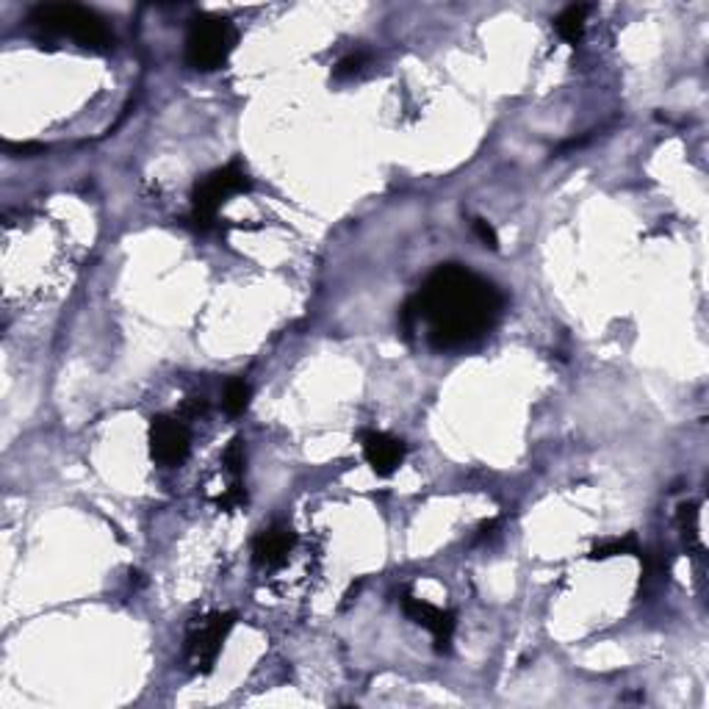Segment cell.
<instances>
[{
	"label": "cell",
	"instance_id": "7a4b0ae2",
	"mask_svg": "<svg viewBox=\"0 0 709 709\" xmlns=\"http://www.w3.org/2000/svg\"><path fill=\"white\" fill-rule=\"evenodd\" d=\"M28 23L34 28H39L42 34H55V37H70L84 48L105 50L114 37H111L109 25L100 14H95L92 9L75 7V3H45L37 7L28 17Z\"/></svg>",
	"mask_w": 709,
	"mask_h": 709
},
{
	"label": "cell",
	"instance_id": "52a82bcc",
	"mask_svg": "<svg viewBox=\"0 0 709 709\" xmlns=\"http://www.w3.org/2000/svg\"><path fill=\"white\" fill-rule=\"evenodd\" d=\"M402 612L413 621V624L424 626L427 632H433V640L438 651H449V643H452L455 635V612L440 610V607L430 605V601L416 599V596H405L402 599Z\"/></svg>",
	"mask_w": 709,
	"mask_h": 709
},
{
	"label": "cell",
	"instance_id": "5b68a950",
	"mask_svg": "<svg viewBox=\"0 0 709 709\" xmlns=\"http://www.w3.org/2000/svg\"><path fill=\"white\" fill-rule=\"evenodd\" d=\"M233 624H236L233 612H211L206 618H197L186 635V657L191 662V671L209 673L214 668Z\"/></svg>",
	"mask_w": 709,
	"mask_h": 709
},
{
	"label": "cell",
	"instance_id": "9a60e30c",
	"mask_svg": "<svg viewBox=\"0 0 709 709\" xmlns=\"http://www.w3.org/2000/svg\"><path fill=\"white\" fill-rule=\"evenodd\" d=\"M624 551H632V538L626 540H612V544H605V546H596L594 549V560H605V557H615V555H624Z\"/></svg>",
	"mask_w": 709,
	"mask_h": 709
},
{
	"label": "cell",
	"instance_id": "2e32d148",
	"mask_svg": "<svg viewBox=\"0 0 709 709\" xmlns=\"http://www.w3.org/2000/svg\"><path fill=\"white\" fill-rule=\"evenodd\" d=\"M184 413H186V416H200V413H206V402H202V397H189V399H186Z\"/></svg>",
	"mask_w": 709,
	"mask_h": 709
},
{
	"label": "cell",
	"instance_id": "9c48e42d",
	"mask_svg": "<svg viewBox=\"0 0 709 709\" xmlns=\"http://www.w3.org/2000/svg\"><path fill=\"white\" fill-rule=\"evenodd\" d=\"M297 544V532L286 524H275L270 530H263L256 540H252V560L261 569H277L286 563L288 551Z\"/></svg>",
	"mask_w": 709,
	"mask_h": 709
},
{
	"label": "cell",
	"instance_id": "30bf717a",
	"mask_svg": "<svg viewBox=\"0 0 709 709\" xmlns=\"http://www.w3.org/2000/svg\"><path fill=\"white\" fill-rule=\"evenodd\" d=\"M587 12H590V9L582 7V3H580V7H569V9H563V12L557 14V20H555L557 34H560V37H563L565 42H571V45L580 42L582 34H585Z\"/></svg>",
	"mask_w": 709,
	"mask_h": 709
},
{
	"label": "cell",
	"instance_id": "5bb4252c",
	"mask_svg": "<svg viewBox=\"0 0 709 709\" xmlns=\"http://www.w3.org/2000/svg\"><path fill=\"white\" fill-rule=\"evenodd\" d=\"M474 233H477V239L483 241V247H488V250H496V247H499V236H496L494 225H490L488 220H483V216L474 220Z\"/></svg>",
	"mask_w": 709,
	"mask_h": 709
},
{
	"label": "cell",
	"instance_id": "8fae6325",
	"mask_svg": "<svg viewBox=\"0 0 709 709\" xmlns=\"http://www.w3.org/2000/svg\"><path fill=\"white\" fill-rule=\"evenodd\" d=\"M250 397H252V388L247 386L245 380H231L225 388V410L231 413V416H241L247 410V405H250Z\"/></svg>",
	"mask_w": 709,
	"mask_h": 709
},
{
	"label": "cell",
	"instance_id": "8992f818",
	"mask_svg": "<svg viewBox=\"0 0 709 709\" xmlns=\"http://www.w3.org/2000/svg\"><path fill=\"white\" fill-rule=\"evenodd\" d=\"M191 435L184 422L172 416H153L150 419V455L156 463L175 469L189 458Z\"/></svg>",
	"mask_w": 709,
	"mask_h": 709
},
{
	"label": "cell",
	"instance_id": "277c9868",
	"mask_svg": "<svg viewBox=\"0 0 709 709\" xmlns=\"http://www.w3.org/2000/svg\"><path fill=\"white\" fill-rule=\"evenodd\" d=\"M250 189V177L245 175L239 164H227L220 170L209 172V175L197 181L195 191H191V222L200 231H209L216 222V211L231 195Z\"/></svg>",
	"mask_w": 709,
	"mask_h": 709
},
{
	"label": "cell",
	"instance_id": "ba28073f",
	"mask_svg": "<svg viewBox=\"0 0 709 709\" xmlns=\"http://www.w3.org/2000/svg\"><path fill=\"white\" fill-rule=\"evenodd\" d=\"M361 444L363 458H366V463L377 471L380 477H391L394 471L402 465L405 452H408L402 440L388 433H380V430H366V433H361Z\"/></svg>",
	"mask_w": 709,
	"mask_h": 709
},
{
	"label": "cell",
	"instance_id": "6da1fadb",
	"mask_svg": "<svg viewBox=\"0 0 709 709\" xmlns=\"http://www.w3.org/2000/svg\"><path fill=\"white\" fill-rule=\"evenodd\" d=\"M505 308L494 283L460 263H440L424 281L422 291L402 308V327L427 324V341L435 349H458L490 331Z\"/></svg>",
	"mask_w": 709,
	"mask_h": 709
},
{
	"label": "cell",
	"instance_id": "7c38bea8",
	"mask_svg": "<svg viewBox=\"0 0 709 709\" xmlns=\"http://www.w3.org/2000/svg\"><path fill=\"white\" fill-rule=\"evenodd\" d=\"M225 465L233 474V483H239L241 471H245V447H241L239 438L231 440V447L225 449Z\"/></svg>",
	"mask_w": 709,
	"mask_h": 709
},
{
	"label": "cell",
	"instance_id": "4fadbf2b",
	"mask_svg": "<svg viewBox=\"0 0 709 709\" xmlns=\"http://www.w3.org/2000/svg\"><path fill=\"white\" fill-rule=\"evenodd\" d=\"M363 64H366V55H363V53H349L347 59H341V62L336 64L333 75H336V78H349V75L361 73Z\"/></svg>",
	"mask_w": 709,
	"mask_h": 709
},
{
	"label": "cell",
	"instance_id": "3957f363",
	"mask_svg": "<svg viewBox=\"0 0 709 709\" xmlns=\"http://www.w3.org/2000/svg\"><path fill=\"white\" fill-rule=\"evenodd\" d=\"M236 48V28L227 17L200 14L191 20L189 37H186V62L200 73L220 70L227 55Z\"/></svg>",
	"mask_w": 709,
	"mask_h": 709
}]
</instances>
